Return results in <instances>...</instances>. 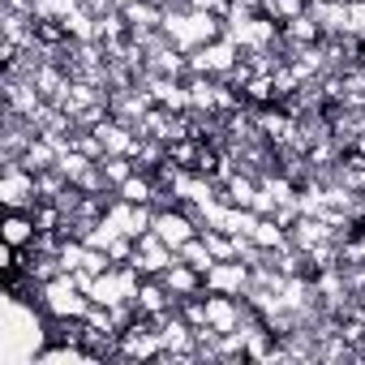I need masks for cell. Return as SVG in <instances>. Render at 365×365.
<instances>
[{"label": "cell", "mask_w": 365, "mask_h": 365, "mask_svg": "<svg viewBox=\"0 0 365 365\" xmlns=\"http://www.w3.org/2000/svg\"><path fill=\"white\" fill-rule=\"evenodd\" d=\"M39 305H43V314H48V318H86L91 297L82 292V284H78L73 275H56V279H48V284H43Z\"/></svg>", "instance_id": "1"}, {"label": "cell", "mask_w": 365, "mask_h": 365, "mask_svg": "<svg viewBox=\"0 0 365 365\" xmlns=\"http://www.w3.org/2000/svg\"><path fill=\"white\" fill-rule=\"evenodd\" d=\"M0 202L9 211H35L39 207V176L26 168H5V176H0Z\"/></svg>", "instance_id": "2"}, {"label": "cell", "mask_w": 365, "mask_h": 365, "mask_svg": "<svg viewBox=\"0 0 365 365\" xmlns=\"http://www.w3.org/2000/svg\"><path fill=\"white\" fill-rule=\"evenodd\" d=\"M150 232H155L159 241H168L172 250H180L185 241H194V237H198V224L190 220V211H185V207H168V211H155Z\"/></svg>", "instance_id": "3"}, {"label": "cell", "mask_w": 365, "mask_h": 365, "mask_svg": "<svg viewBox=\"0 0 365 365\" xmlns=\"http://www.w3.org/2000/svg\"><path fill=\"white\" fill-rule=\"evenodd\" d=\"M142 275H163L172 262H176V250L168 245V241H159L155 232H146V237H138L133 241V258H129Z\"/></svg>", "instance_id": "4"}, {"label": "cell", "mask_w": 365, "mask_h": 365, "mask_svg": "<svg viewBox=\"0 0 365 365\" xmlns=\"http://www.w3.org/2000/svg\"><path fill=\"white\" fill-rule=\"evenodd\" d=\"M245 279H250V267H245L241 258H220V262L207 271V288H211V292H224V297H241Z\"/></svg>", "instance_id": "5"}, {"label": "cell", "mask_w": 365, "mask_h": 365, "mask_svg": "<svg viewBox=\"0 0 365 365\" xmlns=\"http://www.w3.org/2000/svg\"><path fill=\"white\" fill-rule=\"evenodd\" d=\"M35 237H39V224H35V215H31V211H9V220H5V245H18V250H26Z\"/></svg>", "instance_id": "6"}, {"label": "cell", "mask_w": 365, "mask_h": 365, "mask_svg": "<svg viewBox=\"0 0 365 365\" xmlns=\"http://www.w3.org/2000/svg\"><path fill=\"white\" fill-rule=\"evenodd\" d=\"M56 155H61V150H56L52 142L35 138V142L26 146V155H22V168H26V172H35V176H39V172H52V168H56Z\"/></svg>", "instance_id": "7"}, {"label": "cell", "mask_w": 365, "mask_h": 365, "mask_svg": "<svg viewBox=\"0 0 365 365\" xmlns=\"http://www.w3.org/2000/svg\"><path fill=\"white\" fill-rule=\"evenodd\" d=\"M176 258H180V262H190V267H194V271H202V275H207V271L215 267V254H211V245H207L202 237L185 241V245L176 250Z\"/></svg>", "instance_id": "8"}, {"label": "cell", "mask_w": 365, "mask_h": 365, "mask_svg": "<svg viewBox=\"0 0 365 365\" xmlns=\"http://www.w3.org/2000/svg\"><path fill=\"white\" fill-rule=\"evenodd\" d=\"M150 190H155V180L142 176V172H133L125 185H120V198H125V202H150Z\"/></svg>", "instance_id": "9"}]
</instances>
